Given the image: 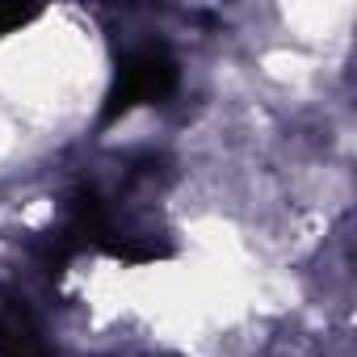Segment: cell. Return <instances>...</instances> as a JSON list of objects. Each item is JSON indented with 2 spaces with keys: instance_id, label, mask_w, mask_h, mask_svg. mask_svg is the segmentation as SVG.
<instances>
[{
  "instance_id": "2",
  "label": "cell",
  "mask_w": 357,
  "mask_h": 357,
  "mask_svg": "<svg viewBox=\"0 0 357 357\" xmlns=\"http://www.w3.org/2000/svg\"><path fill=\"white\" fill-rule=\"evenodd\" d=\"M30 17H34L30 9H17V5H0V34H9V30L26 26Z\"/></svg>"
},
{
  "instance_id": "1",
  "label": "cell",
  "mask_w": 357,
  "mask_h": 357,
  "mask_svg": "<svg viewBox=\"0 0 357 357\" xmlns=\"http://www.w3.org/2000/svg\"><path fill=\"white\" fill-rule=\"evenodd\" d=\"M176 84V63L164 47H139L122 59L118 68V80H114V93H109V105H105V118H122L130 114L135 105L143 101H155L164 93H172Z\"/></svg>"
}]
</instances>
